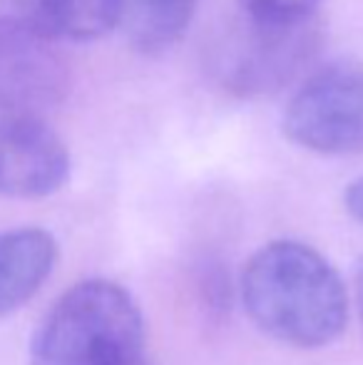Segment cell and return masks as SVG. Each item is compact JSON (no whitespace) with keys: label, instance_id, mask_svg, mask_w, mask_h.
Returning a JSON list of instances; mask_svg holds the SVG:
<instances>
[{"label":"cell","instance_id":"3957f363","mask_svg":"<svg viewBox=\"0 0 363 365\" xmlns=\"http://www.w3.org/2000/svg\"><path fill=\"white\" fill-rule=\"evenodd\" d=\"M281 130L309 152H363V65L331 63L306 77L286 105Z\"/></svg>","mask_w":363,"mask_h":365},{"label":"cell","instance_id":"277c9868","mask_svg":"<svg viewBox=\"0 0 363 365\" xmlns=\"http://www.w3.org/2000/svg\"><path fill=\"white\" fill-rule=\"evenodd\" d=\"M319 43L314 20L264 25L247 20L217 53V77L239 97H264L289 85Z\"/></svg>","mask_w":363,"mask_h":365},{"label":"cell","instance_id":"52a82bcc","mask_svg":"<svg viewBox=\"0 0 363 365\" xmlns=\"http://www.w3.org/2000/svg\"><path fill=\"white\" fill-rule=\"evenodd\" d=\"M0 10L50 45L90 43L122 23L127 0H0Z\"/></svg>","mask_w":363,"mask_h":365},{"label":"cell","instance_id":"ba28073f","mask_svg":"<svg viewBox=\"0 0 363 365\" xmlns=\"http://www.w3.org/2000/svg\"><path fill=\"white\" fill-rule=\"evenodd\" d=\"M58 264V241L45 229L0 231V318L23 308Z\"/></svg>","mask_w":363,"mask_h":365},{"label":"cell","instance_id":"7c38bea8","mask_svg":"<svg viewBox=\"0 0 363 365\" xmlns=\"http://www.w3.org/2000/svg\"><path fill=\"white\" fill-rule=\"evenodd\" d=\"M354 293H356V308H359L361 316V326H363V256L356 261V271H354Z\"/></svg>","mask_w":363,"mask_h":365},{"label":"cell","instance_id":"30bf717a","mask_svg":"<svg viewBox=\"0 0 363 365\" xmlns=\"http://www.w3.org/2000/svg\"><path fill=\"white\" fill-rule=\"evenodd\" d=\"M321 0H239L247 20L264 25H299L314 20Z\"/></svg>","mask_w":363,"mask_h":365},{"label":"cell","instance_id":"5b68a950","mask_svg":"<svg viewBox=\"0 0 363 365\" xmlns=\"http://www.w3.org/2000/svg\"><path fill=\"white\" fill-rule=\"evenodd\" d=\"M70 177V152L40 112L0 105V194L43 199Z\"/></svg>","mask_w":363,"mask_h":365},{"label":"cell","instance_id":"8fae6325","mask_svg":"<svg viewBox=\"0 0 363 365\" xmlns=\"http://www.w3.org/2000/svg\"><path fill=\"white\" fill-rule=\"evenodd\" d=\"M344 207L351 217L359 219L363 224V177L349 184V189H346V194H344Z\"/></svg>","mask_w":363,"mask_h":365},{"label":"cell","instance_id":"9c48e42d","mask_svg":"<svg viewBox=\"0 0 363 365\" xmlns=\"http://www.w3.org/2000/svg\"><path fill=\"white\" fill-rule=\"evenodd\" d=\"M199 0H132L130 38L140 53L170 50L187 33Z\"/></svg>","mask_w":363,"mask_h":365},{"label":"cell","instance_id":"7a4b0ae2","mask_svg":"<svg viewBox=\"0 0 363 365\" xmlns=\"http://www.w3.org/2000/svg\"><path fill=\"white\" fill-rule=\"evenodd\" d=\"M30 365H145V318L132 293L107 279L68 289L35 331Z\"/></svg>","mask_w":363,"mask_h":365},{"label":"cell","instance_id":"6da1fadb","mask_svg":"<svg viewBox=\"0 0 363 365\" xmlns=\"http://www.w3.org/2000/svg\"><path fill=\"white\" fill-rule=\"evenodd\" d=\"M242 303L259 331L294 348H324L344 333L349 296L329 259L301 241H272L247 261Z\"/></svg>","mask_w":363,"mask_h":365},{"label":"cell","instance_id":"8992f818","mask_svg":"<svg viewBox=\"0 0 363 365\" xmlns=\"http://www.w3.org/2000/svg\"><path fill=\"white\" fill-rule=\"evenodd\" d=\"M65 82L68 70L53 45L0 10V105L43 115L65 95Z\"/></svg>","mask_w":363,"mask_h":365}]
</instances>
